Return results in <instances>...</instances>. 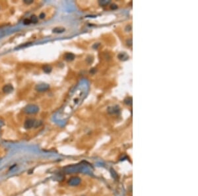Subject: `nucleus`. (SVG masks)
Segmentation results:
<instances>
[{"label":"nucleus","instance_id":"obj_1","mask_svg":"<svg viewBox=\"0 0 198 196\" xmlns=\"http://www.w3.org/2000/svg\"><path fill=\"white\" fill-rule=\"evenodd\" d=\"M38 111V106L34 104H29L27 105V106H26L23 108L24 112H25V113L27 114H29L37 113Z\"/></svg>","mask_w":198,"mask_h":196},{"label":"nucleus","instance_id":"obj_2","mask_svg":"<svg viewBox=\"0 0 198 196\" xmlns=\"http://www.w3.org/2000/svg\"><path fill=\"white\" fill-rule=\"evenodd\" d=\"M38 125V121L35 119H28L25 122L24 127L25 129H31L32 127H37Z\"/></svg>","mask_w":198,"mask_h":196},{"label":"nucleus","instance_id":"obj_3","mask_svg":"<svg viewBox=\"0 0 198 196\" xmlns=\"http://www.w3.org/2000/svg\"><path fill=\"white\" fill-rule=\"evenodd\" d=\"M81 179L78 176H73V177L70 178L69 180H68V184L71 186H78L81 183Z\"/></svg>","mask_w":198,"mask_h":196},{"label":"nucleus","instance_id":"obj_4","mask_svg":"<svg viewBox=\"0 0 198 196\" xmlns=\"http://www.w3.org/2000/svg\"><path fill=\"white\" fill-rule=\"evenodd\" d=\"M49 89V85L46 84V83H40L36 86L35 89L38 92H43L46 91Z\"/></svg>","mask_w":198,"mask_h":196},{"label":"nucleus","instance_id":"obj_5","mask_svg":"<svg viewBox=\"0 0 198 196\" xmlns=\"http://www.w3.org/2000/svg\"><path fill=\"white\" fill-rule=\"evenodd\" d=\"M2 91L5 94H9V93H11L13 91V86H12L11 85H10V84L5 85L2 89Z\"/></svg>","mask_w":198,"mask_h":196},{"label":"nucleus","instance_id":"obj_6","mask_svg":"<svg viewBox=\"0 0 198 196\" xmlns=\"http://www.w3.org/2000/svg\"><path fill=\"white\" fill-rule=\"evenodd\" d=\"M64 58L67 61H72L75 59V55L72 53H67L65 55Z\"/></svg>","mask_w":198,"mask_h":196},{"label":"nucleus","instance_id":"obj_7","mask_svg":"<svg viewBox=\"0 0 198 196\" xmlns=\"http://www.w3.org/2000/svg\"><path fill=\"white\" fill-rule=\"evenodd\" d=\"M42 69L43 71H44L46 73H49L51 72L52 68V67H51L50 66H49V65H45V66H43Z\"/></svg>","mask_w":198,"mask_h":196},{"label":"nucleus","instance_id":"obj_8","mask_svg":"<svg viewBox=\"0 0 198 196\" xmlns=\"http://www.w3.org/2000/svg\"><path fill=\"white\" fill-rule=\"evenodd\" d=\"M64 28H62V27H56V28L53 29L52 32H54V33H62V32H64Z\"/></svg>","mask_w":198,"mask_h":196},{"label":"nucleus","instance_id":"obj_9","mask_svg":"<svg viewBox=\"0 0 198 196\" xmlns=\"http://www.w3.org/2000/svg\"><path fill=\"white\" fill-rule=\"evenodd\" d=\"M38 17L36 15H32L31 17V19H30L31 22L34 23H36L38 22Z\"/></svg>","mask_w":198,"mask_h":196},{"label":"nucleus","instance_id":"obj_10","mask_svg":"<svg viewBox=\"0 0 198 196\" xmlns=\"http://www.w3.org/2000/svg\"><path fill=\"white\" fill-rule=\"evenodd\" d=\"M23 23L25 24V25H29V24H31V20H30V19H25V20H24Z\"/></svg>","mask_w":198,"mask_h":196},{"label":"nucleus","instance_id":"obj_11","mask_svg":"<svg viewBox=\"0 0 198 196\" xmlns=\"http://www.w3.org/2000/svg\"><path fill=\"white\" fill-rule=\"evenodd\" d=\"M24 3H25V4H27V5H29V4H32V3H33V1H32V0H25V1H24Z\"/></svg>","mask_w":198,"mask_h":196},{"label":"nucleus","instance_id":"obj_12","mask_svg":"<svg viewBox=\"0 0 198 196\" xmlns=\"http://www.w3.org/2000/svg\"><path fill=\"white\" fill-rule=\"evenodd\" d=\"M44 17H45V14H44V13H42L40 14V15H39L40 19H44Z\"/></svg>","mask_w":198,"mask_h":196}]
</instances>
